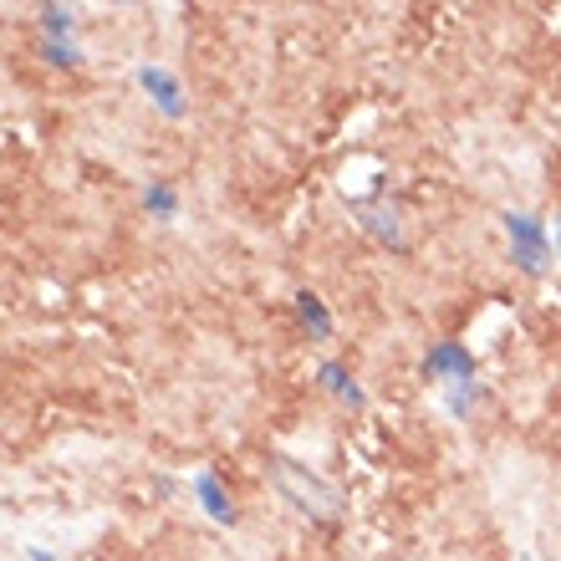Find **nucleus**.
Returning a JSON list of instances; mask_svg holds the SVG:
<instances>
[{"label": "nucleus", "instance_id": "nucleus-1", "mask_svg": "<svg viewBox=\"0 0 561 561\" xmlns=\"http://www.w3.org/2000/svg\"><path fill=\"white\" fill-rule=\"evenodd\" d=\"M276 474H280V490H286L301 511H332V505H337V490L322 485V480H301L291 459H276Z\"/></svg>", "mask_w": 561, "mask_h": 561}]
</instances>
